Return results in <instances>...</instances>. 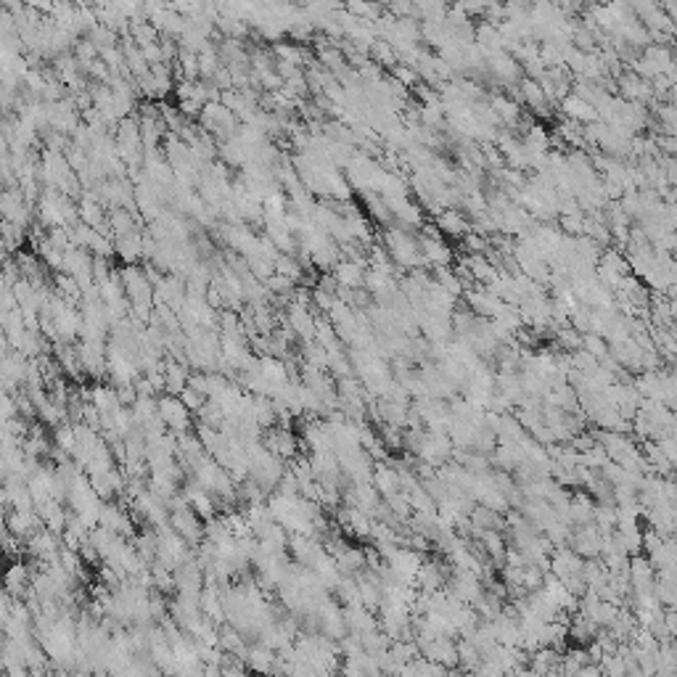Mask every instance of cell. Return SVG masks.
Returning <instances> with one entry per match:
<instances>
[{"label":"cell","instance_id":"1","mask_svg":"<svg viewBox=\"0 0 677 677\" xmlns=\"http://www.w3.org/2000/svg\"><path fill=\"white\" fill-rule=\"evenodd\" d=\"M159 416L167 423V429L175 432V434L194 429V421H191L194 413L188 410V405L183 402L178 394H167L165 391V397H159Z\"/></svg>","mask_w":677,"mask_h":677},{"label":"cell","instance_id":"2","mask_svg":"<svg viewBox=\"0 0 677 677\" xmlns=\"http://www.w3.org/2000/svg\"><path fill=\"white\" fill-rule=\"evenodd\" d=\"M169 524H172V529L180 535V537H185L188 540V545L191 548H196L198 542H204V519L198 516V513L194 511V506H185V508H178V511H169Z\"/></svg>","mask_w":677,"mask_h":677},{"label":"cell","instance_id":"3","mask_svg":"<svg viewBox=\"0 0 677 677\" xmlns=\"http://www.w3.org/2000/svg\"><path fill=\"white\" fill-rule=\"evenodd\" d=\"M262 445H265L272 455H278V458H284V461H291V458L299 455L302 436H297L291 429H286V426H272V429H265V432H262Z\"/></svg>","mask_w":677,"mask_h":677},{"label":"cell","instance_id":"4","mask_svg":"<svg viewBox=\"0 0 677 677\" xmlns=\"http://www.w3.org/2000/svg\"><path fill=\"white\" fill-rule=\"evenodd\" d=\"M98 524L106 529H111V532H117L122 537H127V540H133L136 537V519H133V513H127L122 508L120 503H111V500H104V506H101V513H98Z\"/></svg>","mask_w":677,"mask_h":677},{"label":"cell","instance_id":"5","mask_svg":"<svg viewBox=\"0 0 677 677\" xmlns=\"http://www.w3.org/2000/svg\"><path fill=\"white\" fill-rule=\"evenodd\" d=\"M286 320H288V326L297 331L302 344H304V342H315V315H313L310 307H304V304H299V302H288Z\"/></svg>","mask_w":677,"mask_h":677},{"label":"cell","instance_id":"6","mask_svg":"<svg viewBox=\"0 0 677 677\" xmlns=\"http://www.w3.org/2000/svg\"><path fill=\"white\" fill-rule=\"evenodd\" d=\"M191 365L185 360H178V358H165V381H167V394H180L188 381H191Z\"/></svg>","mask_w":677,"mask_h":677},{"label":"cell","instance_id":"7","mask_svg":"<svg viewBox=\"0 0 677 677\" xmlns=\"http://www.w3.org/2000/svg\"><path fill=\"white\" fill-rule=\"evenodd\" d=\"M365 275H368V272L362 270V262H355V259H342V262L333 268V278L339 281V286H344V288L365 286Z\"/></svg>","mask_w":677,"mask_h":677},{"label":"cell","instance_id":"8","mask_svg":"<svg viewBox=\"0 0 677 677\" xmlns=\"http://www.w3.org/2000/svg\"><path fill=\"white\" fill-rule=\"evenodd\" d=\"M114 249H117V254H120L127 265H136L138 259L143 257V236H140L138 230L114 236Z\"/></svg>","mask_w":677,"mask_h":677},{"label":"cell","instance_id":"9","mask_svg":"<svg viewBox=\"0 0 677 677\" xmlns=\"http://www.w3.org/2000/svg\"><path fill=\"white\" fill-rule=\"evenodd\" d=\"M88 402H93L101 413H114L122 405L114 384H93L88 389Z\"/></svg>","mask_w":677,"mask_h":677},{"label":"cell","instance_id":"10","mask_svg":"<svg viewBox=\"0 0 677 677\" xmlns=\"http://www.w3.org/2000/svg\"><path fill=\"white\" fill-rule=\"evenodd\" d=\"M178 397H180L183 402L188 405V410H191L194 416H196V413H198V410H201V407H204V402H207V394H201V391H196L194 387H185V389H183L180 394H178Z\"/></svg>","mask_w":677,"mask_h":677}]
</instances>
